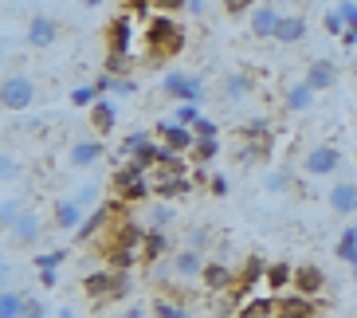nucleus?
<instances>
[{
  "mask_svg": "<svg viewBox=\"0 0 357 318\" xmlns=\"http://www.w3.org/2000/svg\"><path fill=\"white\" fill-rule=\"evenodd\" d=\"M146 52H149V59H173V55H181L185 52V28H181L169 12H158V16H149V24H146Z\"/></svg>",
  "mask_w": 357,
  "mask_h": 318,
  "instance_id": "obj_1",
  "label": "nucleus"
},
{
  "mask_svg": "<svg viewBox=\"0 0 357 318\" xmlns=\"http://www.w3.org/2000/svg\"><path fill=\"white\" fill-rule=\"evenodd\" d=\"M114 197H122L126 204H142V201H149V192H153V181H149V173H142L137 165H122V169L114 173Z\"/></svg>",
  "mask_w": 357,
  "mask_h": 318,
  "instance_id": "obj_2",
  "label": "nucleus"
},
{
  "mask_svg": "<svg viewBox=\"0 0 357 318\" xmlns=\"http://www.w3.org/2000/svg\"><path fill=\"white\" fill-rule=\"evenodd\" d=\"M161 91L177 103H204V79L189 71H165L161 79Z\"/></svg>",
  "mask_w": 357,
  "mask_h": 318,
  "instance_id": "obj_3",
  "label": "nucleus"
},
{
  "mask_svg": "<svg viewBox=\"0 0 357 318\" xmlns=\"http://www.w3.org/2000/svg\"><path fill=\"white\" fill-rule=\"evenodd\" d=\"M134 40H137L134 12H118L114 20L106 24V52H114V55H134Z\"/></svg>",
  "mask_w": 357,
  "mask_h": 318,
  "instance_id": "obj_4",
  "label": "nucleus"
},
{
  "mask_svg": "<svg viewBox=\"0 0 357 318\" xmlns=\"http://www.w3.org/2000/svg\"><path fill=\"white\" fill-rule=\"evenodd\" d=\"M0 103H4V110H12V114L28 110V106L36 103V83L28 75H8L4 86H0Z\"/></svg>",
  "mask_w": 357,
  "mask_h": 318,
  "instance_id": "obj_5",
  "label": "nucleus"
},
{
  "mask_svg": "<svg viewBox=\"0 0 357 318\" xmlns=\"http://www.w3.org/2000/svg\"><path fill=\"white\" fill-rule=\"evenodd\" d=\"M318 303L303 291H279L275 295V318H314Z\"/></svg>",
  "mask_w": 357,
  "mask_h": 318,
  "instance_id": "obj_6",
  "label": "nucleus"
},
{
  "mask_svg": "<svg viewBox=\"0 0 357 318\" xmlns=\"http://www.w3.org/2000/svg\"><path fill=\"white\" fill-rule=\"evenodd\" d=\"M153 130H158L161 146L177 149V153H192V146H197V134H192V126H181L177 118H161Z\"/></svg>",
  "mask_w": 357,
  "mask_h": 318,
  "instance_id": "obj_7",
  "label": "nucleus"
},
{
  "mask_svg": "<svg viewBox=\"0 0 357 318\" xmlns=\"http://www.w3.org/2000/svg\"><path fill=\"white\" fill-rule=\"evenodd\" d=\"M337 165H342V153H337L334 146H314L303 158V169L310 173V177H326V173H334Z\"/></svg>",
  "mask_w": 357,
  "mask_h": 318,
  "instance_id": "obj_8",
  "label": "nucleus"
},
{
  "mask_svg": "<svg viewBox=\"0 0 357 318\" xmlns=\"http://www.w3.org/2000/svg\"><path fill=\"white\" fill-rule=\"evenodd\" d=\"M40 232H43V220L36 216V212H20V216L8 224V240H12V244H20V248L36 244Z\"/></svg>",
  "mask_w": 357,
  "mask_h": 318,
  "instance_id": "obj_9",
  "label": "nucleus"
},
{
  "mask_svg": "<svg viewBox=\"0 0 357 318\" xmlns=\"http://www.w3.org/2000/svg\"><path fill=\"white\" fill-rule=\"evenodd\" d=\"M326 201H330V209H334L337 216H354L357 212V185L354 181H337V185H330Z\"/></svg>",
  "mask_w": 357,
  "mask_h": 318,
  "instance_id": "obj_10",
  "label": "nucleus"
},
{
  "mask_svg": "<svg viewBox=\"0 0 357 318\" xmlns=\"http://www.w3.org/2000/svg\"><path fill=\"white\" fill-rule=\"evenodd\" d=\"M294 291L318 298L326 291V271H322V267H314V264H298V267H294Z\"/></svg>",
  "mask_w": 357,
  "mask_h": 318,
  "instance_id": "obj_11",
  "label": "nucleus"
},
{
  "mask_svg": "<svg viewBox=\"0 0 357 318\" xmlns=\"http://www.w3.org/2000/svg\"><path fill=\"white\" fill-rule=\"evenodd\" d=\"M86 216H83V204L75 201H55V209H52V224L55 228H59V232H75V228H79V224H83Z\"/></svg>",
  "mask_w": 357,
  "mask_h": 318,
  "instance_id": "obj_12",
  "label": "nucleus"
},
{
  "mask_svg": "<svg viewBox=\"0 0 357 318\" xmlns=\"http://www.w3.org/2000/svg\"><path fill=\"white\" fill-rule=\"evenodd\" d=\"M192 189H197L192 177H158L153 181V197H158V201H181V197H189Z\"/></svg>",
  "mask_w": 357,
  "mask_h": 318,
  "instance_id": "obj_13",
  "label": "nucleus"
},
{
  "mask_svg": "<svg viewBox=\"0 0 357 318\" xmlns=\"http://www.w3.org/2000/svg\"><path fill=\"white\" fill-rule=\"evenodd\" d=\"M306 83L314 86V91H330L337 83V63L334 59H310L306 63Z\"/></svg>",
  "mask_w": 357,
  "mask_h": 318,
  "instance_id": "obj_14",
  "label": "nucleus"
},
{
  "mask_svg": "<svg viewBox=\"0 0 357 318\" xmlns=\"http://www.w3.org/2000/svg\"><path fill=\"white\" fill-rule=\"evenodd\" d=\"M165 252H169L165 228H149L146 240H142V264H146V267H158L161 259H165Z\"/></svg>",
  "mask_w": 357,
  "mask_h": 318,
  "instance_id": "obj_15",
  "label": "nucleus"
},
{
  "mask_svg": "<svg viewBox=\"0 0 357 318\" xmlns=\"http://www.w3.org/2000/svg\"><path fill=\"white\" fill-rule=\"evenodd\" d=\"M200 283L220 295V291H231V287H236V271H231L228 264H216V259H212V264H204V271H200Z\"/></svg>",
  "mask_w": 357,
  "mask_h": 318,
  "instance_id": "obj_16",
  "label": "nucleus"
},
{
  "mask_svg": "<svg viewBox=\"0 0 357 318\" xmlns=\"http://www.w3.org/2000/svg\"><path fill=\"white\" fill-rule=\"evenodd\" d=\"M279 20H283V16H279V8L263 0L259 8L252 12V32L259 36V40H275V28H279Z\"/></svg>",
  "mask_w": 357,
  "mask_h": 318,
  "instance_id": "obj_17",
  "label": "nucleus"
},
{
  "mask_svg": "<svg viewBox=\"0 0 357 318\" xmlns=\"http://www.w3.org/2000/svg\"><path fill=\"white\" fill-rule=\"evenodd\" d=\"M55 40H59V24L52 16H32V24H28V43L32 47H52Z\"/></svg>",
  "mask_w": 357,
  "mask_h": 318,
  "instance_id": "obj_18",
  "label": "nucleus"
},
{
  "mask_svg": "<svg viewBox=\"0 0 357 318\" xmlns=\"http://www.w3.org/2000/svg\"><path fill=\"white\" fill-rule=\"evenodd\" d=\"M200 271H204V255H200V248H181V252L173 255V275L197 279Z\"/></svg>",
  "mask_w": 357,
  "mask_h": 318,
  "instance_id": "obj_19",
  "label": "nucleus"
},
{
  "mask_svg": "<svg viewBox=\"0 0 357 318\" xmlns=\"http://www.w3.org/2000/svg\"><path fill=\"white\" fill-rule=\"evenodd\" d=\"M102 153H106L102 142H98V138H86V142H75L71 153H67V161H71L75 169H86V165H95Z\"/></svg>",
  "mask_w": 357,
  "mask_h": 318,
  "instance_id": "obj_20",
  "label": "nucleus"
},
{
  "mask_svg": "<svg viewBox=\"0 0 357 318\" xmlns=\"http://www.w3.org/2000/svg\"><path fill=\"white\" fill-rule=\"evenodd\" d=\"M314 95H318V91H314V86H310V83L303 79V83L287 86L283 106H287V110H294V114H303V110H310V106H314Z\"/></svg>",
  "mask_w": 357,
  "mask_h": 318,
  "instance_id": "obj_21",
  "label": "nucleus"
},
{
  "mask_svg": "<svg viewBox=\"0 0 357 318\" xmlns=\"http://www.w3.org/2000/svg\"><path fill=\"white\" fill-rule=\"evenodd\" d=\"M95 86L102 91V95H134V91H137V83L130 79V75H110V71L98 75Z\"/></svg>",
  "mask_w": 357,
  "mask_h": 318,
  "instance_id": "obj_22",
  "label": "nucleus"
},
{
  "mask_svg": "<svg viewBox=\"0 0 357 318\" xmlns=\"http://www.w3.org/2000/svg\"><path fill=\"white\" fill-rule=\"evenodd\" d=\"M118 122V110L114 103H106V98H98L95 106H91V126H95V134H110Z\"/></svg>",
  "mask_w": 357,
  "mask_h": 318,
  "instance_id": "obj_23",
  "label": "nucleus"
},
{
  "mask_svg": "<svg viewBox=\"0 0 357 318\" xmlns=\"http://www.w3.org/2000/svg\"><path fill=\"white\" fill-rule=\"evenodd\" d=\"M275 40L279 43H303L306 40V20L303 16H283L279 28H275Z\"/></svg>",
  "mask_w": 357,
  "mask_h": 318,
  "instance_id": "obj_24",
  "label": "nucleus"
},
{
  "mask_svg": "<svg viewBox=\"0 0 357 318\" xmlns=\"http://www.w3.org/2000/svg\"><path fill=\"white\" fill-rule=\"evenodd\" d=\"M231 318H275V298L271 295H259V298H248Z\"/></svg>",
  "mask_w": 357,
  "mask_h": 318,
  "instance_id": "obj_25",
  "label": "nucleus"
},
{
  "mask_svg": "<svg viewBox=\"0 0 357 318\" xmlns=\"http://www.w3.org/2000/svg\"><path fill=\"white\" fill-rule=\"evenodd\" d=\"M153 318H189V307L181 303L177 295H161V298H153Z\"/></svg>",
  "mask_w": 357,
  "mask_h": 318,
  "instance_id": "obj_26",
  "label": "nucleus"
},
{
  "mask_svg": "<svg viewBox=\"0 0 357 318\" xmlns=\"http://www.w3.org/2000/svg\"><path fill=\"white\" fill-rule=\"evenodd\" d=\"M263 279H267L271 291H287V287H294V267L291 264H267Z\"/></svg>",
  "mask_w": 357,
  "mask_h": 318,
  "instance_id": "obj_27",
  "label": "nucleus"
},
{
  "mask_svg": "<svg viewBox=\"0 0 357 318\" xmlns=\"http://www.w3.org/2000/svg\"><path fill=\"white\" fill-rule=\"evenodd\" d=\"M130 165H137L142 173L158 169V165H161V146H158V142H146V146L137 149L134 158H130Z\"/></svg>",
  "mask_w": 357,
  "mask_h": 318,
  "instance_id": "obj_28",
  "label": "nucleus"
},
{
  "mask_svg": "<svg viewBox=\"0 0 357 318\" xmlns=\"http://www.w3.org/2000/svg\"><path fill=\"white\" fill-rule=\"evenodd\" d=\"M334 252H337V259H346L349 267L357 264V224H349L346 232L337 236V248H334Z\"/></svg>",
  "mask_w": 357,
  "mask_h": 318,
  "instance_id": "obj_29",
  "label": "nucleus"
},
{
  "mask_svg": "<svg viewBox=\"0 0 357 318\" xmlns=\"http://www.w3.org/2000/svg\"><path fill=\"white\" fill-rule=\"evenodd\" d=\"M248 91H252V79H248V71H231L228 79H224V95H228V103L243 98Z\"/></svg>",
  "mask_w": 357,
  "mask_h": 318,
  "instance_id": "obj_30",
  "label": "nucleus"
},
{
  "mask_svg": "<svg viewBox=\"0 0 357 318\" xmlns=\"http://www.w3.org/2000/svg\"><path fill=\"white\" fill-rule=\"evenodd\" d=\"M216 153H220V138H197V146H192V161L197 165H208Z\"/></svg>",
  "mask_w": 357,
  "mask_h": 318,
  "instance_id": "obj_31",
  "label": "nucleus"
},
{
  "mask_svg": "<svg viewBox=\"0 0 357 318\" xmlns=\"http://www.w3.org/2000/svg\"><path fill=\"white\" fill-rule=\"evenodd\" d=\"M106 264L114 267V271H130L134 264H142V248H122V252H114Z\"/></svg>",
  "mask_w": 357,
  "mask_h": 318,
  "instance_id": "obj_32",
  "label": "nucleus"
},
{
  "mask_svg": "<svg viewBox=\"0 0 357 318\" xmlns=\"http://www.w3.org/2000/svg\"><path fill=\"white\" fill-rule=\"evenodd\" d=\"M24 303L28 298H20L16 291H4L0 295V318H24Z\"/></svg>",
  "mask_w": 357,
  "mask_h": 318,
  "instance_id": "obj_33",
  "label": "nucleus"
},
{
  "mask_svg": "<svg viewBox=\"0 0 357 318\" xmlns=\"http://www.w3.org/2000/svg\"><path fill=\"white\" fill-rule=\"evenodd\" d=\"M173 220H177V212H173L169 201H158L149 209V228H165V224H173Z\"/></svg>",
  "mask_w": 357,
  "mask_h": 318,
  "instance_id": "obj_34",
  "label": "nucleus"
},
{
  "mask_svg": "<svg viewBox=\"0 0 357 318\" xmlns=\"http://www.w3.org/2000/svg\"><path fill=\"white\" fill-rule=\"evenodd\" d=\"M146 142H153V134H149V130H134V134H126V142H122V149H118V153H122V158H134L137 149L146 146Z\"/></svg>",
  "mask_w": 357,
  "mask_h": 318,
  "instance_id": "obj_35",
  "label": "nucleus"
},
{
  "mask_svg": "<svg viewBox=\"0 0 357 318\" xmlns=\"http://www.w3.org/2000/svg\"><path fill=\"white\" fill-rule=\"evenodd\" d=\"M263 271H267V267H263L259 259H248V264H243V271L236 275V287H240V291H248L252 283H259V275H263Z\"/></svg>",
  "mask_w": 357,
  "mask_h": 318,
  "instance_id": "obj_36",
  "label": "nucleus"
},
{
  "mask_svg": "<svg viewBox=\"0 0 357 318\" xmlns=\"http://www.w3.org/2000/svg\"><path fill=\"white\" fill-rule=\"evenodd\" d=\"M322 28H326V36H337V40H342L349 24L342 20V12H337V8H330V12H322Z\"/></svg>",
  "mask_w": 357,
  "mask_h": 318,
  "instance_id": "obj_37",
  "label": "nucleus"
},
{
  "mask_svg": "<svg viewBox=\"0 0 357 318\" xmlns=\"http://www.w3.org/2000/svg\"><path fill=\"white\" fill-rule=\"evenodd\" d=\"M106 71L110 75H130L134 71V55H114V52H106Z\"/></svg>",
  "mask_w": 357,
  "mask_h": 318,
  "instance_id": "obj_38",
  "label": "nucleus"
},
{
  "mask_svg": "<svg viewBox=\"0 0 357 318\" xmlns=\"http://www.w3.org/2000/svg\"><path fill=\"white\" fill-rule=\"evenodd\" d=\"M98 95H102V91H98L95 83H91V86H75V91H71V106H86V110H91V106L98 103Z\"/></svg>",
  "mask_w": 357,
  "mask_h": 318,
  "instance_id": "obj_39",
  "label": "nucleus"
},
{
  "mask_svg": "<svg viewBox=\"0 0 357 318\" xmlns=\"http://www.w3.org/2000/svg\"><path fill=\"white\" fill-rule=\"evenodd\" d=\"M63 259H67L63 248H55V252H40V255H36V267H40V271H59Z\"/></svg>",
  "mask_w": 357,
  "mask_h": 318,
  "instance_id": "obj_40",
  "label": "nucleus"
},
{
  "mask_svg": "<svg viewBox=\"0 0 357 318\" xmlns=\"http://www.w3.org/2000/svg\"><path fill=\"white\" fill-rule=\"evenodd\" d=\"M192 134H197V138H220V126H216L212 118H204V114H200L197 122H192Z\"/></svg>",
  "mask_w": 357,
  "mask_h": 318,
  "instance_id": "obj_41",
  "label": "nucleus"
},
{
  "mask_svg": "<svg viewBox=\"0 0 357 318\" xmlns=\"http://www.w3.org/2000/svg\"><path fill=\"white\" fill-rule=\"evenodd\" d=\"M173 118H177L181 126H192V122L200 118V110H197V103H181L177 110H173Z\"/></svg>",
  "mask_w": 357,
  "mask_h": 318,
  "instance_id": "obj_42",
  "label": "nucleus"
},
{
  "mask_svg": "<svg viewBox=\"0 0 357 318\" xmlns=\"http://www.w3.org/2000/svg\"><path fill=\"white\" fill-rule=\"evenodd\" d=\"M16 173H20L16 158H12V153H4V158H0V181H4V185H12V181H16Z\"/></svg>",
  "mask_w": 357,
  "mask_h": 318,
  "instance_id": "obj_43",
  "label": "nucleus"
},
{
  "mask_svg": "<svg viewBox=\"0 0 357 318\" xmlns=\"http://www.w3.org/2000/svg\"><path fill=\"white\" fill-rule=\"evenodd\" d=\"M20 201H12V197H4V204H0V220H4V228H8L12 220H16V216H20Z\"/></svg>",
  "mask_w": 357,
  "mask_h": 318,
  "instance_id": "obj_44",
  "label": "nucleus"
},
{
  "mask_svg": "<svg viewBox=\"0 0 357 318\" xmlns=\"http://www.w3.org/2000/svg\"><path fill=\"white\" fill-rule=\"evenodd\" d=\"M224 12H228V16H243V12H255V0H224Z\"/></svg>",
  "mask_w": 357,
  "mask_h": 318,
  "instance_id": "obj_45",
  "label": "nucleus"
},
{
  "mask_svg": "<svg viewBox=\"0 0 357 318\" xmlns=\"http://www.w3.org/2000/svg\"><path fill=\"white\" fill-rule=\"evenodd\" d=\"M153 8H158V12H169V16H173V12L189 8V0H153Z\"/></svg>",
  "mask_w": 357,
  "mask_h": 318,
  "instance_id": "obj_46",
  "label": "nucleus"
},
{
  "mask_svg": "<svg viewBox=\"0 0 357 318\" xmlns=\"http://www.w3.org/2000/svg\"><path fill=\"white\" fill-rule=\"evenodd\" d=\"M287 185H291V173H271V177H267V189L271 192H283Z\"/></svg>",
  "mask_w": 357,
  "mask_h": 318,
  "instance_id": "obj_47",
  "label": "nucleus"
},
{
  "mask_svg": "<svg viewBox=\"0 0 357 318\" xmlns=\"http://www.w3.org/2000/svg\"><path fill=\"white\" fill-rule=\"evenodd\" d=\"M204 244H208V228H189V248L204 252Z\"/></svg>",
  "mask_w": 357,
  "mask_h": 318,
  "instance_id": "obj_48",
  "label": "nucleus"
},
{
  "mask_svg": "<svg viewBox=\"0 0 357 318\" xmlns=\"http://www.w3.org/2000/svg\"><path fill=\"white\" fill-rule=\"evenodd\" d=\"M47 315V307H43L40 298H28V303H24V318H43Z\"/></svg>",
  "mask_w": 357,
  "mask_h": 318,
  "instance_id": "obj_49",
  "label": "nucleus"
},
{
  "mask_svg": "<svg viewBox=\"0 0 357 318\" xmlns=\"http://www.w3.org/2000/svg\"><path fill=\"white\" fill-rule=\"evenodd\" d=\"M337 12H342V20H346V24H357V4H354V0H342Z\"/></svg>",
  "mask_w": 357,
  "mask_h": 318,
  "instance_id": "obj_50",
  "label": "nucleus"
},
{
  "mask_svg": "<svg viewBox=\"0 0 357 318\" xmlns=\"http://www.w3.org/2000/svg\"><path fill=\"white\" fill-rule=\"evenodd\" d=\"M75 201H79V204H95V201H98V185H86V189L79 192Z\"/></svg>",
  "mask_w": 357,
  "mask_h": 318,
  "instance_id": "obj_51",
  "label": "nucleus"
},
{
  "mask_svg": "<svg viewBox=\"0 0 357 318\" xmlns=\"http://www.w3.org/2000/svg\"><path fill=\"white\" fill-rule=\"evenodd\" d=\"M149 4H153V0H122V8H126V12H137V16H142Z\"/></svg>",
  "mask_w": 357,
  "mask_h": 318,
  "instance_id": "obj_52",
  "label": "nucleus"
},
{
  "mask_svg": "<svg viewBox=\"0 0 357 318\" xmlns=\"http://www.w3.org/2000/svg\"><path fill=\"white\" fill-rule=\"evenodd\" d=\"M208 189L216 192V197H228V177H212V181H208Z\"/></svg>",
  "mask_w": 357,
  "mask_h": 318,
  "instance_id": "obj_53",
  "label": "nucleus"
},
{
  "mask_svg": "<svg viewBox=\"0 0 357 318\" xmlns=\"http://www.w3.org/2000/svg\"><path fill=\"white\" fill-rule=\"evenodd\" d=\"M40 283H43V291H47V287L59 283V275H55V271H40Z\"/></svg>",
  "mask_w": 357,
  "mask_h": 318,
  "instance_id": "obj_54",
  "label": "nucleus"
},
{
  "mask_svg": "<svg viewBox=\"0 0 357 318\" xmlns=\"http://www.w3.org/2000/svg\"><path fill=\"white\" fill-rule=\"evenodd\" d=\"M126 318H153V310H146V307H130V315Z\"/></svg>",
  "mask_w": 357,
  "mask_h": 318,
  "instance_id": "obj_55",
  "label": "nucleus"
},
{
  "mask_svg": "<svg viewBox=\"0 0 357 318\" xmlns=\"http://www.w3.org/2000/svg\"><path fill=\"white\" fill-rule=\"evenodd\" d=\"M204 4H208V0H189V8H192V12H204Z\"/></svg>",
  "mask_w": 357,
  "mask_h": 318,
  "instance_id": "obj_56",
  "label": "nucleus"
},
{
  "mask_svg": "<svg viewBox=\"0 0 357 318\" xmlns=\"http://www.w3.org/2000/svg\"><path fill=\"white\" fill-rule=\"evenodd\" d=\"M59 318H79V315H75V310H59Z\"/></svg>",
  "mask_w": 357,
  "mask_h": 318,
  "instance_id": "obj_57",
  "label": "nucleus"
},
{
  "mask_svg": "<svg viewBox=\"0 0 357 318\" xmlns=\"http://www.w3.org/2000/svg\"><path fill=\"white\" fill-rule=\"evenodd\" d=\"M83 4H86V8H98V4H102V0H83Z\"/></svg>",
  "mask_w": 357,
  "mask_h": 318,
  "instance_id": "obj_58",
  "label": "nucleus"
},
{
  "mask_svg": "<svg viewBox=\"0 0 357 318\" xmlns=\"http://www.w3.org/2000/svg\"><path fill=\"white\" fill-rule=\"evenodd\" d=\"M267 4H283V0H267Z\"/></svg>",
  "mask_w": 357,
  "mask_h": 318,
  "instance_id": "obj_59",
  "label": "nucleus"
}]
</instances>
